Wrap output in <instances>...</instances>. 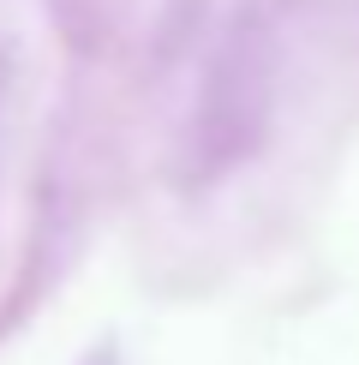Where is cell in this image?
<instances>
[{"instance_id": "6da1fadb", "label": "cell", "mask_w": 359, "mask_h": 365, "mask_svg": "<svg viewBox=\"0 0 359 365\" xmlns=\"http://www.w3.org/2000/svg\"><path fill=\"white\" fill-rule=\"evenodd\" d=\"M90 365H102V359H90Z\"/></svg>"}]
</instances>
